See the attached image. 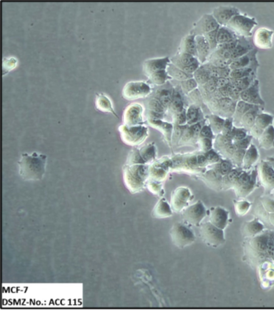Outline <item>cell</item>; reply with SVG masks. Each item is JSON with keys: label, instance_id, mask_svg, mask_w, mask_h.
<instances>
[{"label": "cell", "instance_id": "f907efd6", "mask_svg": "<svg viewBox=\"0 0 274 311\" xmlns=\"http://www.w3.org/2000/svg\"><path fill=\"white\" fill-rule=\"evenodd\" d=\"M253 137L248 135L245 138L241 141L234 143L236 145L238 150H246L249 146L251 145Z\"/></svg>", "mask_w": 274, "mask_h": 311}, {"label": "cell", "instance_id": "9f6ffc18", "mask_svg": "<svg viewBox=\"0 0 274 311\" xmlns=\"http://www.w3.org/2000/svg\"><path fill=\"white\" fill-rule=\"evenodd\" d=\"M207 160L212 162H217L219 160L218 155L214 151H210L206 155Z\"/></svg>", "mask_w": 274, "mask_h": 311}, {"label": "cell", "instance_id": "cb8c5ba5", "mask_svg": "<svg viewBox=\"0 0 274 311\" xmlns=\"http://www.w3.org/2000/svg\"><path fill=\"white\" fill-rule=\"evenodd\" d=\"M259 159V153L255 145L251 144L246 150L242 168L244 170L252 169Z\"/></svg>", "mask_w": 274, "mask_h": 311}, {"label": "cell", "instance_id": "03108f58", "mask_svg": "<svg viewBox=\"0 0 274 311\" xmlns=\"http://www.w3.org/2000/svg\"><path fill=\"white\" fill-rule=\"evenodd\" d=\"M270 194V196L274 199V190L272 191Z\"/></svg>", "mask_w": 274, "mask_h": 311}, {"label": "cell", "instance_id": "e0dca14e", "mask_svg": "<svg viewBox=\"0 0 274 311\" xmlns=\"http://www.w3.org/2000/svg\"><path fill=\"white\" fill-rule=\"evenodd\" d=\"M265 229L263 223L255 217L254 219L245 222L242 225V234L245 238L253 237L259 235Z\"/></svg>", "mask_w": 274, "mask_h": 311}, {"label": "cell", "instance_id": "5bb4252c", "mask_svg": "<svg viewBox=\"0 0 274 311\" xmlns=\"http://www.w3.org/2000/svg\"><path fill=\"white\" fill-rule=\"evenodd\" d=\"M273 31L265 28L258 29L254 35L253 42L254 46L262 50L272 48Z\"/></svg>", "mask_w": 274, "mask_h": 311}, {"label": "cell", "instance_id": "5b68a950", "mask_svg": "<svg viewBox=\"0 0 274 311\" xmlns=\"http://www.w3.org/2000/svg\"><path fill=\"white\" fill-rule=\"evenodd\" d=\"M170 235L174 244L180 248L191 245L195 240L192 230L182 223L174 224L170 231Z\"/></svg>", "mask_w": 274, "mask_h": 311}, {"label": "cell", "instance_id": "9c48e42d", "mask_svg": "<svg viewBox=\"0 0 274 311\" xmlns=\"http://www.w3.org/2000/svg\"><path fill=\"white\" fill-rule=\"evenodd\" d=\"M150 85L143 81H132L125 85L123 95L126 99L143 97L151 92Z\"/></svg>", "mask_w": 274, "mask_h": 311}, {"label": "cell", "instance_id": "44dd1931", "mask_svg": "<svg viewBox=\"0 0 274 311\" xmlns=\"http://www.w3.org/2000/svg\"><path fill=\"white\" fill-rule=\"evenodd\" d=\"M237 103L229 97L219 99L217 112L225 119L232 118Z\"/></svg>", "mask_w": 274, "mask_h": 311}, {"label": "cell", "instance_id": "4dcf8cb0", "mask_svg": "<svg viewBox=\"0 0 274 311\" xmlns=\"http://www.w3.org/2000/svg\"><path fill=\"white\" fill-rule=\"evenodd\" d=\"M259 67L252 66L232 70L230 75V79L238 80L250 76L257 77V70Z\"/></svg>", "mask_w": 274, "mask_h": 311}, {"label": "cell", "instance_id": "b9f144b4", "mask_svg": "<svg viewBox=\"0 0 274 311\" xmlns=\"http://www.w3.org/2000/svg\"><path fill=\"white\" fill-rule=\"evenodd\" d=\"M246 150H238L234 153L230 160L232 165L236 168H242Z\"/></svg>", "mask_w": 274, "mask_h": 311}, {"label": "cell", "instance_id": "9a60e30c", "mask_svg": "<svg viewBox=\"0 0 274 311\" xmlns=\"http://www.w3.org/2000/svg\"><path fill=\"white\" fill-rule=\"evenodd\" d=\"M257 50L254 49L246 55L232 61L229 68L231 70L244 68L248 67H259L257 58Z\"/></svg>", "mask_w": 274, "mask_h": 311}, {"label": "cell", "instance_id": "bcb514c9", "mask_svg": "<svg viewBox=\"0 0 274 311\" xmlns=\"http://www.w3.org/2000/svg\"><path fill=\"white\" fill-rule=\"evenodd\" d=\"M231 51L217 47V49L211 54L209 58H218L231 60Z\"/></svg>", "mask_w": 274, "mask_h": 311}, {"label": "cell", "instance_id": "be15d7a7", "mask_svg": "<svg viewBox=\"0 0 274 311\" xmlns=\"http://www.w3.org/2000/svg\"><path fill=\"white\" fill-rule=\"evenodd\" d=\"M206 160V159L204 157L202 156V155H200L198 158V161L199 163H201V164L204 163Z\"/></svg>", "mask_w": 274, "mask_h": 311}, {"label": "cell", "instance_id": "ab89813d", "mask_svg": "<svg viewBox=\"0 0 274 311\" xmlns=\"http://www.w3.org/2000/svg\"><path fill=\"white\" fill-rule=\"evenodd\" d=\"M248 131L244 128L234 126L231 134L232 142L235 143L241 141L248 135Z\"/></svg>", "mask_w": 274, "mask_h": 311}, {"label": "cell", "instance_id": "836d02e7", "mask_svg": "<svg viewBox=\"0 0 274 311\" xmlns=\"http://www.w3.org/2000/svg\"><path fill=\"white\" fill-rule=\"evenodd\" d=\"M273 115L262 112L257 116L254 125L264 130L270 126L273 125Z\"/></svg>", "mask_w": 274, "mask_h": 311}, {"label": "cell", "instance_id": "91938a15", "mask_svg": "<svg viewBox=\"0 0 274 311\" xmlns=\"http://www.w3.org/2000/svg\"><path fill=\"white\" fill-rule=\"evenodd\" d=\"M192 130L194 134H197L200 130V126L199 124H195L192 128Z\"/></svg>", "mask_w": 274, "mask_h": 311}, {"label": "cell", "instance_id": "ba28073f", "mask_svg": "<svg viewBox=\"0 0 274 311\" xmlns=\"http://www.w3.org/2000/svg\"><path fill=\"white\" fill-rule=\"evenodd\" d=\"M220 27L212 14H205L194 23L189 34L195 36H205Z\"/></svg>", "mask_w": 274, "mask_h": 311}, {"label": "cell", "instance_id": "83f0119b", "mask_svg": "<svg viewBox=\"0 0 274 311\" xmlns=\"http://www.w3.org/2000/svg\"><path fill=\"white\" fill-rule=\"evenodd\" d=\"M261 148L268 150L274 148V127L270 126L265 129L261 136L257 139Z\"/></svg>", "mask_w": 274, "mask_h": 311}, {"label": "cell", "instance_id": "d4e9b609", "mask_svg": "<svg viewBox=\"0 0 274 311\" xmlns=\"http://www.w3.org/2000/svg\"><path fill=\"white\" fill-rule=\"evenodd\" d=\"M168 83V82L160 86L161 88L156 91L155 93V98L158 99L165 108L169 106L171 103L174 89V87L172 88H167L169 86Z\"/></svg>", "mask_w": 274, "mask_h": 311}, {"label": "cell", "instance_id": "f546056e", "mask_svg": "<svg viewBox=\"0 0 274 311\" xmlns=\"http://www.w3.org/2000/svg\"><path fill=\"white\" fill-rule=\"evenodd\" d=\"M254 106L249 104L242 100H239L237 102L235 112H234L232 118L234 127H238L242 116Z\"/></svg>", "mask_w": 274, "mask_h": 311}, {"label": "cell", "instance_id": "52a82bcc", "mask_svg": "<svg viewBox=\"0 0 274 311\" xmlns=\"http://www.w3.org/2000/svg\"><path fill=\"white\" fill-rule=\"evenodd\" d=\"M170 59L171 63L181 69L185 73L192 75L201 66L196 57L186 53L177 52Z\"/></svg>", "mask_w": 274, "mask_h": 311}, {"label": "cell", "instance_id": "816d5d0a", "mask_svg": "<svg viewBox=\"0 0 274 311\" xmlns=\"http://www.w3.org/2000/svg\"><path fill=\"white\" fill-rule=\"evenodd\" d=\"M232 163L229 160L223 161L220 164V172L223 175L228 174L233 169Z\"/></svg>", "mask_w": 274, "mask_h": 311}, {"label": "cell", "instance_id": "f6af8a7d", "mask_svg": "<svg viewBox=\"0 0 274 311\" xmlns=\"http://www.w3.org/2000/svg\"><path fill=\"white\" fill-rule=\"evenodd\" d=\"M230 59H225L218 58H210L208 62L218 68L229 67L232 62Z\"/></svg>", "mask_w": 274, "mask_h": 311}, {"label": "cell", "instance_id": "484cf974", "mask_svg": "<svg viewBox=\"0 0 274 311\" xmlns=\"http://www.w3.org/2000/svg\"><path fill=\"white\" fill-rule=\"evenodd\" d=\"M205 210L201 205L190 209L185 214L186 220L191 224L198 225L205 216Z\"/></svg>", "mask_w": 274, "mask_h": 311}, {"label": "cell", "instance_id": "e7e4bbea", "mask_svg": "<svg viewBox=\"0 0 274 311\" xmlns=\"http://www.w3.org/2000/svg\"><path fill=\"white\" fill-rule=\"evenodd\" d=\"M197 160L195 158H192L190 160V164L193 165H195L197 162Z\"/></svg>", "mask_w": 274, "mask_h": 311}, {"label": "cell", "instance_id": "7402d4cb", "mask_svg": "<svg viewBox=\"0 0 274 311\" xmlns=\"http://www.w3.org/2000/svg\"><path fill=\"white\" fill-rule=\"evenodd\" d=\"M178 52L190 54V55L197 58V46L196 41H195V36L190 34L185 36L182 39L181 44H180Z\"/></svg>", "mask_w": 274, "mask_h": 311}, {"label": "cell", "instance_id": "f35d334b", "mask_svg": "<svg viewBox=\"0 0 274 311\" xmlns=\"http://www.w3.org/2000/svg\"><path fill=\"white\" fill-rule=\"evenodd\" d=\"M178 86L185 94H190L191 92L196 90L199 87L198 83L193 77L191 78V79L179 82Z\"/></svg>", "mask_w": 274, "mask_h": 311}, {"label": "cell", "instance_id": "ac0fdd59", "mask_svg": "<svg viewBox=\"0 0 274 311\" xmlns=\"http://www.w3.org/2000/svg\"><path fill=\"white\" fill-rule=\"evenodd\" d=\"M254 49L253 41L248 38L238 37L237 45L231 52V59L234 60L244 56Z\"/></svg>", "mask_w": 274, "mask_h": 311}, {"label": "cell", "instance_id": "4316f807", "mask_svg": "<svg viewBox=\"0 0 274 311\" xmlns=\"http://www.w3.org/2000/svg\"><path fill=\"white\" fill-rule=\"evenodd\" d=\"M95 105L96 108L99 111L105 113H112L116 115L114 112L111 99L104 93H97Z\"/></svg>", "mask_w": 274, "mask_h": 311}, {"label": "cell", "instance_id": "ee69618b", "mask_svg": "<svg viewBox=\"0 0 274 311\" xmlns=\"http://www.w3.org/2000/svg\"><path fill=\"white\" fill-rule=\"evenodd\" d=\"M265 211L268 213H274V199L271 196L265 195L259 199Z\"/></svg>", "mask_w": 274, "mask_h": 311}, {"label": "cell", "instance_id": "11a10c76", "mask_svg": "<svg viewBox=\"0 0 274 311\" xmlns=\"http://www.w3.org/2000/svg\"><path fill=\"white\" fill-rule=\"evenodd\" d=\"M230 78L218 77L216 79V84L217 89L225 87L230 83Z\"/></svg>", "mask_w": 274, "mask_h": 311}, {"label": "cell", "instance_id": "7bdbcfd3", "mask_svg": "<svg viewBox=\"0 0 274 311\" xmlns=\"http://www.w3.org/2000/svg\"><path fill=\"white\" fill-rule=\"evenodd\" d=\"M18 65V60L14 57L4 59L3 64V75L11 72Z\"/></svg>", "mask_w": 274, "mask_h": 311}, {"label": "cell", "instance_id": "1f68e13d", "mask_svg": "<svg viewBox=\"0 0 274 311\" xmlns=\"http://www.w3.org/2000/svg\"><path fill=\"white\" fill-rule=\"evenodd\" d=\"M171 80H174L177 82H182L193 77L192 75L187 74L182 71L175 65L171 63L169 65L166 70Z\"/></svg>", "mask_w": 274, "mask_h": 311}, {"label": "cell", "instance_id": "d6986e66", "mask_svg": "<svg viewBox=\"0 0 274 311\" xmlns=\"http://www.w3.org/2000/svg\"><path fill=\"white\" fill-rule=\"evenodd\" d=\"M195 41L197 46V58L201 65L204 64L208 61L212 54V51L204 36H195Z\"/></svg>", "mask_w": 274, "mask_h": 311}, {"label": "cell", "instance_id": "603a6c76", "mask_svg": "<svg viewBox=\"0 0 274 311\" xmlns=\"http://www.w3.org/2000/svg\"><path fill=\"white\" fill-rule=\"evenodd\" d=\"M210 223L218 228L224 230L228 225L229 212L223 208H217L214 210L210 216Z\"/></svg>", "mask_w": 274, "mask_h": 311}, {"label": "cell", "instance_id": "f1b7e54d", "mask_svg": "<svg viewBox=\"0 0 274 311\" xmlns=\"http://www.w3.org/2000/svg\"><path fill=\"white\" fill-rule=\"evenodd\" d=\"M238 37L226 27L220 26L217 31V41L221 45L237 40Z\"/></svg>", "mask_w": 274, "mask_h": 311}, {"label": "cell", "instance_id": "681fc988", "mask_svg": "<svg viewBox=\"0 0 274 311\" xmlns=\"http://www.w3.org/2000/svg\"><path fill=\"white\" fill-rule=\"evenodd\" d=\"M148 105H149L151 111L156 113L162 114L164 111V109H165L160 101L156 98L151 99Z\"/></svg>", "mask_w": 274, "mask_h": 311}, {"label": "cell", "instance_id": "4fadbf2b", "mask_svg": "<svg viewBox=\"0 0 274 311\" xmlns=\"http://www.w3.org/2000/svg\"><path fill=\"white\" fill-rule=\"evenodd\" d=\"M170 62L168 57L147 59L143 63V72L148 78L155 73L166 71Z\"/></svg>", "mask_w": 274, "mask_h": 311}, {"label": "cell", "instance_id": "d6a6232c", "mask_svg": "<svg viewBox=\"0 0 274 311\" xmlns=\"http://www.w3.org/2000/svg\"><path fill=\"white\" fill-rule=\"evenodd\" d=\"M171 80L167 71H163L155 73L148 77L147 82L150 85H154L160 87L166 84Z\"/></svg>", "mask_w": 274, "mask_h": 311}, {"label": "cell", "instance_id": "8992f818", "mask_svg": "<svg viewBox=\"0 0 274 311\" xmlns=\"http://www.w3.org/2000/svg\"><path fill=\"white\" fill-rule=\"evenodd\" d=\"M200 234L205 243L213 247L220 246L225 241L223 230L217 228L210 222L201 225Z\"/></svg>", "mask_w": 274, "mask_h": 311}, {"label": "cell", "instance_id": "003e7915", "mask_svg": "<svg viewBox=\"0 0 274 311\" xmlns=\"http://www.w3.org/2000/svg\"><path fill=\"white\" fill-rule=\"evenodd\" d=\"M273 156H274V155H273Z\"/></svg>", "mask_w": 274, "mask_h": 311}, {"label": "cell", "instance_id": "277c9868", "mask_svg": "<svg viewBox=\"0 0 274 311\" xmlns=\"http://www.w3.org/2000/svg\"><path fill=\"white\" fill-rule=\"evenodd\" d=\"M257 26V22L255 18L240 13L234 17L226 27L238 37L248 38L252 36V31Z\"/></svg>", "mask_w": 274, "mask_h": 311}, {"label": "cell", "instance_id": "8d00e7d4", "mask_svg": "<svg viewBox=\"0 0 274 311\" xmlns=\"http://www.w3.org/2000/svg\"><path fill=\"white\" fill-rule=\"evenodd\" d=\"M173 110L177 113L182 112L183 109V102L182 95L180 91L177 89H174L173 99L170 105Z\"/></svg>", "mask_w": 274, "mask_h": 311}, {"label": "cell", "instance_id": "94428289", "mask_svg": "<svg viewBox=\"0 0 274 311\" xmlns=\"http://www.w3.org/2000/svg\"><path fill=\"white\" fill-rule=\"evenodd\" d=\"M265 160L268 161L270 163V165L271 166V167L274 170V156L273 155H272V156L267 157V158H266Z\"/></svg>", "mask_w": 274, "mask_h": 311}, {"label": "cell", "instance_id": "e575fe53", "mask_svg": "<svg viewBox=\"0 0 274 311\" xmlns=\"http://www.w3.org/2000/svg\"><path fill=\"white\" fill-rule=\"evenodd\" d=\"M256 79H257V77L250 76L238 80L230 79V82L233 88L241 93L249 87Z\"/></svg>", "mask_w": 274, "mask_h": 311}, {"label": "cell", "instance_id": "30bf717a", "mask_svg": "<svg viewBox=\"0 0 274 311\" xmlns=\"http://www.w3.org/2000/svg\"><path fill=\"white\" fill-rule=\"evenodd\" d=\"M257 172L259 173L261 184L266 193L265 195H268L274 190V170L268 161L262 160L260 163Z\"/></svg>", "mask_w": 274, "mask_h": 311}, {"label": "cell", "instance_id": "6125c7cd", "mask_svg": "<svg viewBox=\"0 0 274 311\" xmlns=\"http://www.w3.org/2000/svg\"><path fill=\"white\" fill-rule=\"evenodd\" d=\"M147 169L145 167H143L140 169V175L141 176H145L146 174Z\"/></svg>", "mask_w": 274, "mask_h": 311}, {"label": "cell", "instance_id": "2e32d148", "mask_svg": "<svg viewBox=\"0 0 274 311\" xmlns=\"http://www.w3.org/2000/svg\"><path fill=\"white\" fill-rule=\"evenodd\" d=\"M259 269L261 284L264 287H270L274 284V262L265 261L257 267Z\"/></svg>", "mask_w": 274, "mask_h": 311}, {"label": "cell", "instance_id": "f5cc1de1", "mask_svg": "<svg viewBox=\"0 0 274 311\" xmlns=\"http://www.w3.org/2000/svg\"><path fill=\"white\" fill-rule=\"evenodd\" d=\"M264 130L259 127L254 125L249 131V135L251 136L253 138L258 139H259L263 133Z\"/></svg>", "mask_w": 274, "mask_h": 311}, {"label": "cell", "instance_id": "d590c367", "mask_svg": "<svg viewBox=\"0 0 274 311\" xmlns=\"http://www.w3.org/2000/svg\"><path fill=\"white\" fill-rule=\"evenodd\" d=\"M193 78L198 83L199 87L206 84L211 79L206 69L202 65L193 74Z\"/></svg>", "mask_w": 274, "mask_h": 311}, {"label": "cell", "instance_id": "680465c9", "mask_svg": "<svg viewBox=\"0 0 274 311\" xmlns=\"http://www.w3.org/2000/svg\"><path fill=\"white\" fill-rule=\"evenodd\" d=\"M178 120L179 123H184L187 120L186 113L184 110L178 113Z\"/></svg>", "mask_w": 274, "mask_h": 311}, {"label": "cell", "instance_id": "db71d44e", "mask_svg": "<svg viewBox=\"0 0 274 311\" xmlns=\"http://www.w3.org/2000/svg\"><path fill=\"white\" fill-rule=\"evenodd\" d=\"M265 228L274 229V213H268L263 222Z\"/></svg>", "mask_w": 274, "mask_h": 311}, {"label": "cell", "instance_id": "74e56055", "mask_svg": "<svg viewBox=\"0 0 274 311\" xmlns=\"http://www.w3.org/2000/svg\"><path fill=\"white\" fill-rule=\"evenodd\" d=\"M252 204L244 199H239L234 203L235 212L239 216H244L249 211Z\"/></svg>", "mask_w": 274, "mask_h": 311}, {"label": "cell", "instance_id": "7dc6e473", "mask_svg": "<svg viewBox=\"0 0 274 311\" xmlns=\"http://www.w3.org/2000/svg\"><path fill=\"white\" fill-rule=\"evenodd\" d=\"M217 30L212 31L205 36H203L206 38L207 41L212 53L217 48L218 43L217 41Z\"/></svg>", "mask_w": 274, "mask_h": 311}, {"label": "cell", "instance_id": "ffe728a7", "mask_svg": "<svg viewBox=\"0 0 274 311\" xmlns=\"http://www.w3.org/2000/svg\"><path fill=\"white\" fill-rule=\"evenodd\" d=\"M264 109V107L254 106L242 116L238 127L244 128L249 132L254 126L257 116L263 112Z\"/></svg>", "mask_w": 274, "mask_h": 311}, {"label": "cell", "instance_id": "60d3db41", "mask_svg": "<svg viewBox=\"0 0 274 311\" xmlns=\"http://www.w3.org/2000/svg\"><path fill=\"white\" fill-rule=\"evenodd\" d=\"M242 170L243 169L242 168L233 169L231 172L225 175L226 181L229 187L233 188L234 184H235L238 176L242 172Z\"/></svg>", "mask_w": 274, "mask_h": 311}, {"label": "cell", "instance_id": "7c38bea8", "mask_svg": "<svg viewBox=\"0 0 274 311\" xmlns=\"http://www.w3.org/2000/svg\"><path fill=\"white\" fill-rule=\"evenodd\" d=\"M211 14L220 26L226 27L234 17L240 14V12L235 7L220 6L215 8Z\"/></svg>", "mask_w": 274, "mask_h": 311}, {"label": "cell", "instance_id": "8fae6325", "mask_svg": "<svg viewBox=\"0 0 274 311\" xmlns=\"http://www.w3.org/2000/svg\"><path fill=\"white\" fill-rule=\"evenodd\" d=\"M240 100L250 105L265 107V103L260 95L259 80L256 79L249 87L240 93Z\"/></svg>", "mask_w": 274, "mask_h": 311}, {"label": "cell", "instance_id": "7a4b0ae2", "mask_svg": "<svg viewBox=\"0 0 274 311\" xmlns=\"http://www.w3.org/2000/svg\"><path fill=\"white\" fill-rule=\"evenodd\" d=\"M46 155L35 152L23 153L18 161L19 174L27 181H41L46 172Z\"/></svg>", "mask_w": 274, "mask_h": 311}, {"label": "cell", "instance_id": "6da1fadb", "mask_svg": "<svg viewBox=\"0 0 274 311\" xmlns=\"http://www.w3.org/2000/svg\"><path fill=\"white\" fill-rule=\"evenodd\" d=\"M242 246L243 259L250 266L257 268L265 261L274 262V229H265L254 237L245 238Z\"/></svg>", "mask_w": 274, "mask_h": 311}, {"label": "cell", "instance_id": "c3c4849f", "mask_svg": "<svg viewBox=\"0 0 274 311\" xmlns=\"http://www.w3.org/2000/svg\"><path fill=\"white\" fill-rule=\"evenodd\" d=\"M186 117L187 121L190 123L197 122L199 118L198 108L194 105L190 106L186 113Z\"/></svg>", "mask_w": 274, "mask_h": 311}, {"label": "cell", "instance_id": "6f0895ef", "mask_svg": "<svg viewBox=\"0 0 274 311\" xmlns=\"http://www.w3.org/2000/svg\"><path fill=\"white\" fill-rule=\"evenodd\" d=\"M201 134L206 137H212L213 136L212 132L208 127L203 128L201 130Z\"/></svg>", "mask_w": 274, "mask_h": 311}, {"label": "cell", "instance_id": "3957f363", "mask_svg": "<svg viewBox=\"0 0 274 311\" xmlns=\"http://www.w3.org/2000/svg\"><path fill=\"white\" fill-rule=\"evenodd\" d=\"M257 170H242L233 189L239 199H245L257 187Z\"/></svg>", "mask_w": 274, "mask_h": 311}]
</instances>
